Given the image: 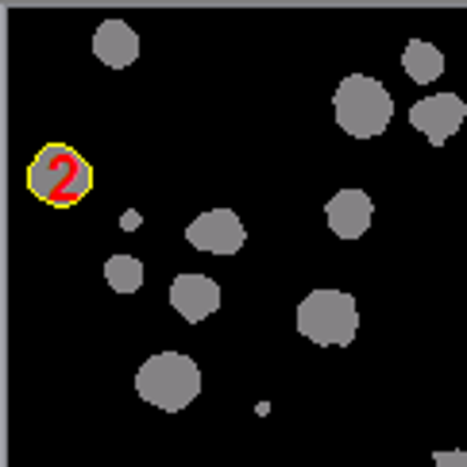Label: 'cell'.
I'll list each match as a JSON object with an SVG mask.
<instances>
[{"mask_svg":"<svg viewBox=\"0 0 467 467\" xmlns=\"http://www.w3.org/2000/svg\"><path fill=\"white\" fill-rule=\"evenodd\" d=\"M27 190H31V197H39L47 205L70 209L93 190V166L81 159L74 147L47 143L27 166Z\"/></svg>","mask_w":467,"mask_h":467,"instance_id":"obj_1","label":"cell"},{"mask_svg":"<svg viewBox=\"0 0 467 467\" xmlns=\"http://www.w3.org/2000/svg\"><path fill=\"white\" fill-rule=\"evenodd\" d=\"M332 109H337V124L356 140H375L387 131L390 116H394V97L382 89V81L367 78V74H348L337 97H332Z\"/></svg>","mask_w":467,"mask_h":467,"instance_id":"obj_2","label":"cell"},{"mask_svg":"<svg viewBox=\"0 0 467 467\" xmlns=\"http://www.w3.org/2000/svg\"><path fill=\"white\" fill-rule=\"evenodd\" d=\"M136 390L143 402H151L166 413L186 410L202 394V371L182 352H159L136 371Z\"/></svg>","mask_w":467,"mask_h":467,"instance_id":"obj_3","label":"cell"},{"mask_svg":"<svg viewBox=\"0 0 467 467\" xmlns=\"http://www.w3.org/2000/svg\"><path fill=\"white\" fill-rule=\"evenodd\" d=\"M297 332L321 348H348L359 332L356 297L344 290H313L297 306Z\"/></svg>","mask_w":467,"mask_h":467,"instance_id":"obj_4","label":"cell"},{"mask_svg":"<svg viewBox=\"0 0 467 467\" xmlns=\"http://www.w3.org/2000/svg\"><path fill=\"white\" fill-rule=\"evenodd\" d=\"M463 116H467L463 97H456V93H432V97H425V101H417L410 109V124L417 131H425V140L432 147H444L460 131Z\"/></svg>","mask_w":467,"mask_h":467,"instance_id":"obj_5","label":"cell"},{"mask_svg":"<svg viewBox=\"0 0 467 467\" xmlns=\"http://www.w3.org/2000/svg\"><path fill=\"white\" fill-rule=\"evenodd\" d=\"M186 240L197 247V252H209V255H236L247 232L240 224V216L232 209H209L202 213L197 221L186 228Z\"/></svg>","mask_w":467,"mask_h":467,"instance_id":"obj_6","label":"cell"},{"mask_svg":"<svg viewBox=\"0 0 467 467\" xmlns=\"http://www.w3.org/2000/svg\"><path fill=\"white\" fill-rule=\"evenodd\" d=\"M171 306L190 325H202L209 313L221 309V286L209 275H178L171 282Z\"/></svg>","mask_w":467,"mask_h":467,"instance_id":"obj_7","label":"cell"},{"mask_svg":"<svg viewBox=\"0 0 467 467\" xmlns=\"http://www.w3.org/2000/svg\"><path fill=\"white\" fill-rule=\"evenodd\" d=\"M371 213H375V205L363 190H340V193H332V202L325 205L332 236H340V240H359L363 232L371 228Z\"/></svg>","mask_w":467,"mask_h":467,"instance_id":"obj_8","label":"cell"},{"mask_svg":"<svg viewBox=\"0 0 467 467\" xmlns=\"http://www.w3.org/2000/svg\"><path fill=\"white\" fill-rule=\"evenodd\" d=\"M93 55L112 70H124L140 58V36L124 20H105L93 31Z\"/></svg>","mask_w":467,"mask_h":467,"instance_id":"obj_9","label":"cell"},{"mask_svg":"<svg viewBox=\"0 0 467 467\" xmlns=\"http://www.w3.org/2000/svg\"><path fill=\"white\" fill-rule=\"evenodd\" d=\"M402 70L410 74V81H417V86H429V81H437L444 74V55L425 39H410L406 51H402Z\"/></svg>","mask_w":467,"mask_h":467,"instance_id":"obj_10","label":"cell"},{"mask_svg":"<svg viewBox=\"0 0 467 467\" xmlns=\"http://www.w3.org/2000/svg\"><path fill=\"white\" fill-rule=\"evenodd\" d=\"M105 278L116 294H136L143 286V263L136 255H112L105 263Z\"/></svg>","mask_w":467,"mask_h":467,"instance_id":"obj_11","label":"cell"},{"mask_svg":"<svg viewBox=\"0 0 467 467\" xmlns=\"http://www.w3.org/2000/svg\"><path fill=\"white\" fill-rule=\"evenodd\" d=\"M432 460H437V467H467L463 448H456V452H432Z\"/></svg>","mask_w":467,"mask_h":467,"instance_id":"obj_12","label":"cell"}]
</instances>
